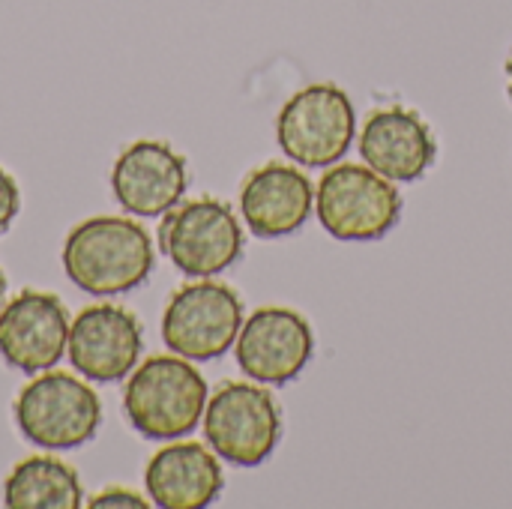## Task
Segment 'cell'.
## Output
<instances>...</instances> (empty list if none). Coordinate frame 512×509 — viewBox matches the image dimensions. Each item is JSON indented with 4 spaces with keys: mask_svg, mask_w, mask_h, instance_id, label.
<instances>
[{
    "mask_svg": "<svg viewBox=\"0 0 512 509\" xmlns=\"http://www.w3.org/2000/svg\"><path fill=\"white\" fill-rule=\"evenodd\" d=\"M156 255L150 234L126 216H93L63 240V270L93 297H117L144 285Z\"/></svg>",
    "mask_w": 512,
    "mask_h": 509,
    "instance_id": "1",
    "label": "cell"
},
{
    "mask_svg": "<svg viewBox=\"0 0 512 509\" xmlns=\"http://www.w3.org/2000/svg\"><path fill=\"white\" fill-rule=\"evenodd\" d=\"M210 390L192 360L180 354L147 357L129 372L123 387V414L147 441H177L204 420Z\"/></svg>",
    "mask_w": 512,
    "mask_h": 509,
    "instance_id": "2",
    "label": "cell"
},
{
    "mask_svg": "<svg viewBox=\"0 0 512 509\" xmlns=\"http://www.w3.org/2000/svg\"><path fill=\"white\" fill-rule=\"evenodd\" d=\"M18 432L39 450H78L102 423V402L93 387L69 372H39L12 405Z\"/></svg>",
    "mask_w": 512,
    "mask_h": 509,
    "instance_id": "3",
    "label": "cell"
},
{
    "mask_svg": "<svg viewBox=\"0 0 512 509\" xmlns=\"http://www.w3.org/2000/svg\"><path fill=\"white\" fill-rule=\"evenodd\" d=\"M315 210L330 237L369 243L396 228L402 216V195L393 180L381 177L369 165L342 162L321 177L315 189Z\"/></svg>",
    "mask_w": 512,
    "mask_h": 509,
    "instance_id": "4",
    "label": "cell"
},
{
    "mask_svg": "<svg viewBox=\"0 0 512 509\" xmlns=\"http://www.w3.org/2000/svg\"><path fill=\"white\" fill-rule=\"evenodd\" d=\"M204 438L219 459L234 468L264 465L282 438L276 399L249 381H225L204 408Z\"/></svg>",
    "mask_w": 512,
    "mask_h": 509,
    "instance_id": "5",
    "label": "cell"
},
{
    "mask_svg": "<svg viewBox=\"0 0 512 509\" xmlns=\"http://www.w3.org/2000/svg\"><path fill=\"white\" fill-rule=\"evenodd\" d=\"M159 249L183 276L213 279L243 255V228L225 201L192 198L165 213Z\"/></svg>",
    "mask_w": 512,
    "mask_h": 509,
    "instance_id": "6",
    "label": "cell"
},
{
    "mask_svg": "<svg viewBox=\"0 0 512 509\" xmlns=\"http://www.w3.org/2000/svg\"><path fill=\"white\" fill-rule=\"evenodd\" d=\"M354 126L357 114L342 87L309 84L282 105L276 117V141L291 162L303 168H327L351 150Z\"/></svg>",
    "mask_w": 512,
    "mask_h": 509,
    "instance_id": "7",
    "label": "cell"
},
{
    "mask_svg": "<svg viewBox=\"0 0 512 509\" xmlns=\"http://www.w3.org/2000/svg\"><path fill=\"white\" fill-rule=\"evenodd\" d=\"M243 327V300L234 288L198 279L177 288L162 312V342L171 354L207 363L231 351Z\"/></svg>",
    "mask_w": 512,
    "mask_h": 509,
    "instance_id": "8",
    "label": "cell"
},
{
    "mask_svg": "<svg viewBox=\"0 0 512 509\" xmlns=\"http://www.w3.org/2000/svg\"><path fill=\"white\" fill-rule=\"evenodd\" d=\"M237 366L258 384L282 387L303 375L315 354V333L309 321L285 306H261L243 321L234 342Z\"/></svg>",
    "mask_w": 512,
    "mask_h": 509,
    "instance_id": "9",
    "label": "cell"
},
{
    "mask_svg": "<svg viewBox=\"0 0 512 509\" xmlns=\"http://www.w3.org/2000/svg\"><path fill=\"white\" fill-rule=\"evenodd\" d=\"M144 351V330L138 318L117 303H93L69 324L66 354L72 369L93 381L111 384L129 378Z\"/></svg>",
    "mask_w": 512,
    "mask_h": 509,
    "instance_id": "10",
    "label": "cell"
},
{
    "mask_svg": "<svg viewBox=\"0 0 512 509\" xmlns=\"http://www.w3.org/2000/svg\"><path fill=\"white\" fill-rule=\"evenodd\" d=\"M69 342V315L57 294L24 288L0 306V357L21 375L54 369Z\"/></svg>",
    "mask_w": 512,
    "mask_h": 509,
    "instance_id": "11",
    "label": "cell"
},
{
    "mask_svg": "<svg viewBox=\"0 0 512 509\" xmlns=\"http://www.w3.org/2000/svg\"><path fill=\"white\" fill-rule=\"evenodd\" d=\"M186 186V159L171 144L153 138L129 144L111 168V192L117 204L141 219L165 216L183 201Z\"/></svg>",
    "mask_w": 512,
    "mask_h": 509,
    "instance_id": "12",
    "label": "cell"
},
{
    "mask_svg": "<svg viewBox=\"0 0 512 509\" xmlns=\"http://www.w3.org/2000/svg\"><path fill=\"white\" fill-rule=\"evenodd\" d=\"M360 156L372 171L393 183H417L438 159V141L429 123L405 108H375L360 135Z\"/></svg>",
    "mask_w": 512,
    "mask_h": 509,
    "instance_id": "13",
    "label": "cell"
},
{
    "mask_svg": "<svg viewBox=\"0 0 512 509\" xmlns=\"http://www.w3.org/2000/svg\"><path fill=\"white\" fill-rule=\"evenodd\" d=\"M315 210L312 180L297 165L267 162L255 168L240 189V213L261 240L297 234Z\"/></svg>",
    "mask_w": 512,
    "mask_h": 509,
    "instance_id": "14",
    "label": "cell"
},
{
    "mask_svg": "<svg viewBox=\"0 0 512 509\" xmlns=\"http://www.w3.org/2000/svg\"><path fill=\"white\" fill-rule=\"evenodd\" d=\"M144 489L159 509H204L225 489V474L213 450L195 441H174L153 453L144 471Z\"/></svg>",
    "mask_w": 512,
    "mask_h": 509,
    "instance_id": "15",
    "label": "cell"
},
{
    "mask_svg": "<svg viewBox=\"0 0 512 509\" xmlns=\"http://www.w3.org/2000/svg\"><path fill=\"white\" fill-rule=\"evenodd\" d=\"M3 504L9 509H78L84 504V492L78 474L66 462L30 456L9 471Z\"/></svg>",
    "mask_w": 512,
    "mask_h": 509,
    "instance_id": "16",
    "label": "cell"
},
{
    "mask_svg": "<svg viewBox=\"0 0 512 509\" xmlns=\"http://www.w3.org/2000/svg\"><path fill=\"white\" fill-rule=\"evenodd\" d=\"M18 210H21V189L12 180V174H6L0 168V234L9 231V225L15 222Z\"/></svg>",
    "mask_w": 512,
    "mask_h": 509,
    "instance_id": "17",
    "label": "cell"
},
{
    "mask_svg": "<svg viewBox=\"0 0 512 509\" xmlns=\"http://www.w3.org/2000/svg\"><path fill=\"white\" fill-rule=\"evenodd\" d=\"M87 507L93 509H111V507H135V509H144L147 507V498H141L138 492H132V489H117V486H111V489H102V492H96L90 501H87Z\"/></svg>",
    "mask_w": 512,
    "mask_h": 509,
    "instance_id": "18",
    "label": "cell"
},
{
    "mask_svg": "<svg viewBox=\"0 0 512 509\" xmlns=\"http://www.w3.org/2000/svg\"><path fill=\"white\" fill-rule=\"evenodd\" d=\"M3 294H6V276H3V270H0V306H3Z\"/></svg>",
    "mask_w": 512,
    "mask_h": 509,
    "instance_id": "19",
    "label": "cell"
},
{
    "mask_svg": "<svg viewBox=\"0 0 512 509\" xmlns=\"http://www.w3.org/2000/svg\"><path fill=\"white\" fill-rule=\"evenodd\" d=\"M507 78H510V96H512V54H510V60H507Z\"/></svg>",
    "mask_w": 512,
    "mask_h": 509,
    "instance_id": "20",
    "label": "cell"
}]
</instances>
